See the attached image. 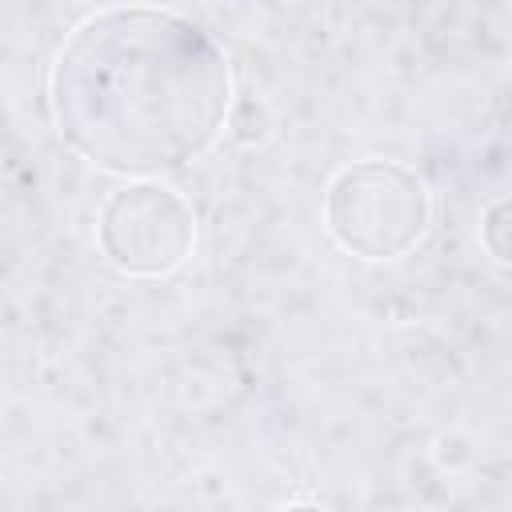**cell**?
<instances>
[{
    "label": "cell",
    "instance_id": "obj_1",
    "mask_svg": "<svg viewBox=\"0 0 512 512\" xmlns=\"http://www.w3.org/2000/svg\"><path fill=\"white\" fill-rule=\"evenodd\" d=\"M48 100L60 140L88 164L148 180L200 160L224 132L232 68L196 20L156 8H104L72 28Z\"/></svg>",
    "mask_w": 512,
    "mask_h": 512
},
{
    "label": "cell",
    "instance_id": "obj_4",
    "mask_svg": "<svg viewBox=\"0 0 512 512\" xmlns=\"http://www.w3.org/2000/svg\"><path fill=\"white\" fill-rule=\"evenodd\" d=\"M504 212H508V200H496L492 208H488V216H484V224H480V236H484V244H488V252L504 264L508 260V244L500 240L504 236Z\"/></svg>",
    "mask_w": 512,
    "mask_h": 512
},
{
    "label": "cell",
    "instance_id": "obj_3",
    "mask_svg": "<svg viewBox=\"0 0 512 512\" xmlns=\"http://www.w3.org/2000/svg\"><path fill=\"white\" fill-rule=\"evenodd\" d=\"M104 260L124 276H168L192 256L196 216L188 200L152 180L116 188L96 220Z\"/></svg>",
    "mask_w": 512,
    "mask_h": 512
},
{
    "label": "cell",
    "instance_id": "obj_2",
    "mask_svg": "<svg viewBox=\"0 0 512 512\" xmlns=\"http://www.w3.org/2000/svg\"><path fill=\"white\" fill-rule=\"evenodd\" d=\"M324 224L332 240L360 260H400L424 240L432 196L424 180L396 160H356L332 176Z\"/></svg>",
    "mask_w": 512,
    "mask_h": 512
}]
</instances>
